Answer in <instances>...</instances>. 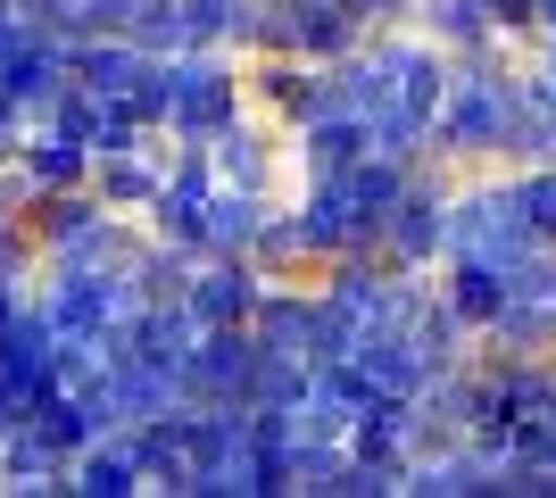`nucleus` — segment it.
I'll return each mask as SVG.
<instances>
[{"label":"nucleus","instance_id":"423d86ee","mask_svg":"<svg viewBox=\"0 0 556 498\" xmlns=\"http://www.w3.org/2000/svg\"><path fill=\"white\" fill-rule=\"evenodd\" d=\"M9 166H17V183H25V208L50 200V191H84V183H92V150L67 142L59 125H25V142H17Z\"/></svg>","mask_w":556,"mask_h":498},{"label":"nucleus","instance_id":"f3484780","mask_svg":"<svg viewBox=\"0 0 556 498\" xmlns=\"http://www.w3.org/2000/svg\"><path fill=\"white\" fill-rule=\"evenodd\" d=\"M391 100H399V84H391V67L374 59V42H366V50H349L341 67H332V108H341V117L374 125L382 108H391Z\"/></svg>","mask_w":556,"mask_h":498},{"label":"nucleus","instance_id":"6e6552de","mask_svg":"<svg viewBox=\"0 0 556 498\" xmlns=\"http://www.w3.org/2000/svg\"><path fill=\"white\" fill-rule=\"evenodd\" d=\"M266 208H275V191H232V183H216V200L200 208V258H250Z\"/></svg>","mask_w":556,"mask_h":498},{"label":"nucleus","instance_id":"9b49d317","mask_svg":"<svg viewBox=\"0 0 556 498\" xmlns=\"http://www.w3.org/2000/svg\"><path fill=\"white\" fill-rule=\"evenodd\" d=\"M67 449H50L34 424H9L0 432V490H67Z\"/></svg>","mask_w":556,"mask_h":498},{"label":"nucleus","instance_id":"aec40b11","mask_svg":"<svg viewBox=\"0 0 556 498\" xmlns=\"http://www.w3.org/2000/svg\"><path fill=\"white\" fill-rule=\"evenodd\" d=\"M507 183H515L523 225H532L540 241H556V158H548V166H507Z\"/></svg>","mask_w":556,"mask_h":498},{"label":"nucleus","instance_id":"f8f14e48","mask_svg":"<svg viewBox=\"0 0 556 498\" xmlns=\"http://www.w3.org/2000/svg\"><path fill=\"white\" fill-rule=\"evenodd\" d=\"M67 490H84V498H134V490H150V482H141L134 440H125V432H109V440H92V449H75Z\"/></svg>","mask_w":556,"mask_h":498},{"label":"nucleus","instance_id":"7ed1b4c3","mask_svg":"<svg viewBox=\"0 0 556 498\" xmlns=\"http://www.w3.org/2000/svg\"><path fill=\"white\" fill-rule=\"evenodd\" d=\"M250 366H257V332L250 324H208L184 357V399H200V407L241 399L250 407Z\"/></svg>","mask_w":556,"mask_h":498},{"label":"nucleus","instance_id":"dca6fc26","mask_svg":"<svg viewBox=\"0 0 556 498\" xmlns=\"http://www.w3.org/2000/svg\"><path fill=\"white\" fill-rule=\"evenodd\" d=\"M250 332L266 341V349L307 357V341H316V291H300V283H266V299H257Z\"/></svg>","mask_w":556,"mask_h":498},{"label":"nucleus","instance_id":"6ab92c4d","mask_svg":"<svg viewBox=\"0 0 556 498\" xmlns=\"http://www.w3.org/2000/svg\"><path fill=\"white\" fill-rule=\"evenodd\" d=\"M125 34H134L150 59H184V50H200V34H191V17H184V0H141Z\"/></svg>","mask_w":556,"mask_h":498},{"label":"nucleus","instance_id":"a211bd4d","mask_svg":"<svg viewBox=\"0 0 556 498\" xmlns=\"http://www.w3.org/2000/svg\"><path fill=\"white\" fill-rule=\"evenodd\" d=\"M482 349H556V299H540V291H507V308H498V324L482 332Z\"/></svg>","mask_w":556,"mask_h":498},{"label":"nucleus","instance_id":"f03ea898","mask_svg":"<svg viewBox=\"0 0 556 498\" xmlns=\"http://www.w3.org/2000/svg\"><path fill=\"white\" fill-rule=\"evenodd\" d=\"M241 84H250V108L275 117L282 133H300V125H316V117H341V108H332V67L291 59V50H250Z\"/></svg>","mask_w":556,"mask_h":498},{"label":"nucleus","instance_id":"9d476101","mask_svg":"<svg viewBox=\"0 0 556 498\" xmlns=\"http://www.w3.org/2000/svg\"><path fill=\"white\" fill-rule=\"evenodd\" d=\"M441 291H448V308H457V324L482 341V332L498 324V308H507V291H515V283H507V274H498L490 258H448Z\"/></svg>","mask_w":556,"mask_h":498},{"label":"nucleus","instance_id":"1a4fd4ad","mask_svg":"<svg viewBox=\"0 0 556 498\" xmlns=\"http://www.w3.org/2000/svg\"><path fill=\"white\" fill-rule=\"evenodd\" d=\"M159 183H166V158L150 150V133H141V150H109V158H92V191L109 200L116 216H150Z\"/></svg>","mask_w":556,"mask_h":498},{"label":"nucleus","instance_id":"ddd939ff","mask_svg":"<svg viewBox=\"0 0 556 498\" xmlns=\"http://www.w3.org/2000/svg\"><path fill=\"white\" fill-rule=\"evenodd\" d=\"M250 266L266 274V283H300V274H325L316 266V250H307V233H300V208H266V225H257V241H250Z\"/></svg>","mask_w":556,"mask_h":498},{"label":"nucleus","instance_id":"4468645a","mask_svg":"<svg viewBox=\"0 0 556 498\" xmlns=\"http://www.w3.org/2000/svg\"><path fill=\"white\" fill-rule=\"evenodd\" d=\"M416 25L432 34V42L448 50V59H482V50H498L507 34L490 25L482 0H416Z\"/></svg>","mask_w":556,"mask_h":498},{"label":"nucleus","instance_id":"39448f33","mask_svg":"<svg viewBox=\"0 0 556 498\" xmlns=\"http://www.w3.org/2000/svg\"><path fill=\"white\" fill-rule=\"evenodd\" d=\"M216 200V166H208V150H191V142H175V158H166V183H159V200H150V233L159 241H184V250H200V208Z\"/></svg>","mask_w":556,"mask_h":498},{"label":"nucleus","instance_id":"412c9836","mask_svg":"<svg viewBox=\"0 0 556 498\" xmlns=\"http://www.w3.org/2000/svg\"><path fill=\"white\" fill-rule=\"evenodd\" d=\"M291 490H341L349 498V440H300V457H291Z\"/></svg>","mask_w":556,"mask_h":498},{"label":"nucleus","instance_id":"f257e3e1","mask_svg":"<svg viewBox=\"0 0 556 498\" xmlns=\"http://www.w3.org/2000/svg\"><path fill=\"white\" fill-rule=\"evenodd\" d=\"M232 117H250V84H241V67L216 59V50H184V59H175V117H166V142L208 150Z\"/></svg>","mask_w":556,"mask_h":498},{"label":"nucleus","instance_id":"0eeeda50","mask_svg":"<svg viewBox=\"0 0 556 498\" xmlns=\"http://www.w3.org/2000/svg\"><path fill=\"white\" fill-rule=\"evenodd\" d=\"M184 299H191V316H200V324H250L257 299H266V274H257L250 258H200Z\"/></svg>","mask_w":556,"mask_h":498},{"label":"nucleus","instance_id":"2eb2a0df","mask_svg":"<svg viewBox=\"0 0 556 498\" xmlns=\"http://www.w3.org/2000/svg\"><path fill=\"white\" fill-rule=\"evenodd\" d=\"M366 150H374V142H366V125H357V117H316V125H300V133H291L300 183H307V175H349Z\"/></svg>","mask_w":556,"mask_h":498},{"label":"nucleus","instance_id":"20e7f679","mask_svg":"<svg viewBox=\"0 0 556 498\" xmlns=\"http://www.w3.org/2000/svg\"><path fill=\"white\" fill-rule=\"evenodd\" d=\"M282 150H291V133L250 108V117H232L208 142V166H216V183H232V191H282Z\"/></svg>","mask_w":556,"mask_h":498},{"label":"nucleus","instance_id":"4be33fe9","mask_svg":"<svg viewBox=\"0 0 556 498\" xmlns=\"http://www.w3.org/2000/svg\"><path fill=\"white\" fill-rule=\"evenodd\" d=\"M532 9H540V34H556V0H532Z\"/></svg>","mask_w":556,"mask_h":498}]
</instances>
